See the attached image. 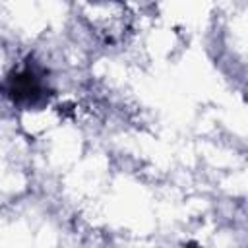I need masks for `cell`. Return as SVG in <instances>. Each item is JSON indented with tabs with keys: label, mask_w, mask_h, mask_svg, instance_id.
I'll return each mask as SVG.
<instances>
[{
	"label": "cell",
	"mask_w": 248,
	"mask_h": 248,
	"mask_svg": "<svg viewBox=\"0 0 248 248\" xmlns=\"http://www.w3.org/2000/svg\"><path fill=\"white\" fill-rule=\"evenodd\" d=\"M46 83L31 66H25L21 72H16L14 78H8V95L14 99V103L37 107L46 101Z\"/></svg>",
	"instance_id": "6da1fadb"
}]
</instances>
